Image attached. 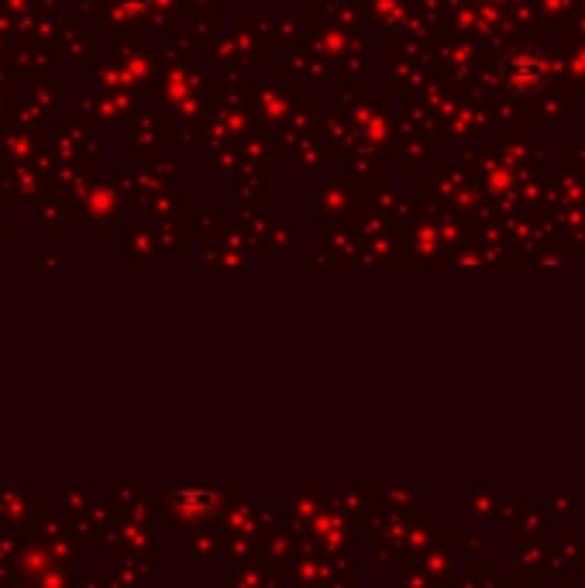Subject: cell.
Wrapping results in <instances>:
<instances>
[{
	"mask_svg": "<svg viewBox=\"0 0 585 588\" xmlns=\"http://www.w3.org/2000/svg\"><path fill=\"white\" fill-rule=\"evenodd\" d=\"M496 73L503 80V87L516 97H531L547 83V62L537 49L531 45H516L510 52L500 55Z\"/></svg>",
	"mask_w": 585,
	"mask_h": 588,
	"instance_id": "cell-1",
	"label": "cell"
}]
</instances>
